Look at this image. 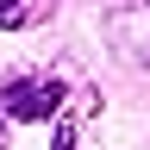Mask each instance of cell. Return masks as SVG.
<instances>
[{
	"label": "cell",
	"mask_w": 150,
	"mask_h": 150,
	"mask_svg": "<svg viewBox=\"0 0 150 150\" xmlns=\"http://www.w3.org/2000/svg\"><path fill=\"white\" fill-rule=\"evenodd\" d=\"M25 19V0H0V25H19Z\"/></svg>",
	"instance_id": "7a4b0ae2"
},
{
	"label": "cell",
	"mask_w": 150,
	"mask_h": 150,
	"mask_svg": "<svg viewBox=\"0 0 150 150\" xmlns=\"http://www.w3.org/2000/svg\"><path fill=\"white\" fill-rule=\"evenodd\" d=\"M63 106V81L56 75H13L0 88V112L6 119H50Z\"/></svg>",
	"instance_id": "6da1fadb"
},
{
	"label": "cell",
	"mask_w": 150,
	"mask_h": 150,
	"mask_svg": "<svg viewBox=\"0 0 150 150\" xmlns=\"http://www.w3.org/2000/svg\"><path fill=\"white\" fill-rule=\"evenodd\" d=\"M56 150H75V138H69V125H63V131H56Z\"/></svg>",
	"instance_id": "3957f363"
},
{
	"label": "cell",
	"mask_w": 150,
	"mask_h": 150,
	"mask_svg": "<svg viewBox=\"0 0 150 150\" xmlns=\"http://www.w3.org/2000/svg\"><path fill=\"white\" fill-rule=\"evenodd\" d=\"M0 150H6V119H0Z\"/></svg>",
	"instance_id": "277c9868"
}]
</instances>
